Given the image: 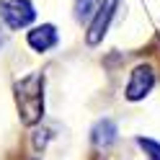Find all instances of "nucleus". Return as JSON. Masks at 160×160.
<instances>
[{
  "instance_id": "1",
  "label": "nucleus",
  "mask_w": 160,
  "mask_h": 160,
  "mask_svg": "<svg viewBox=\"0 0 160 160\" xmlns=\"http://www.w3.org/2000/svg\"><path fill=\"white\" fill-rule=\"evenodd\" d=\"M13 98L18 106L21 124L36 127L44 116V75L31 72L13 83Z\"/></svg>"
},
{
  "instance_id": "2",
  "label": "nucleus",
  "mask_w": 160,
  "mask_h": 160,
  "mask_svg": "<svg viewBox=\"0 0 160 160\" xmlns=\"http://www.w3.org/2000/svg\"><path fill=\"white\" fill-rule=\"evenodd\" d=\"M0 18L8 28H26L36 18L34 3L31 0H0Z\"/></svg>"
},
{
  "instance_id": "3",
  "label": "nucleus",
  "mask_w": 160,
  "mask_h": 160,
  "mask_svg": "<svg viewBox=\"0 0 160 160\" xmlns=\"http://www.w3.org/2000/svg\"><path fill=\"white\" fill-rule=\"evenodd\" d=\"M116 8H119V0H101L96 16L91 18V23H88V34H85V42L91 44V47H96V44L103 42L108 26H111L114 16H116Z\"/></svg>"
},
{
  "instance_id": "4",
  "label": "nucleus",
  "mask_w": 160,
  "mask_h": 160,
  "mask_svg": "<svg viewBox=\"0 0 160 160\" xmlns=\"http://www.w3.org/2000/svg\"><path fill=\"white\" fill-rule=\"evenodd\" d=\"M155 88V70L152 65H137L129 72V83L124 88L127 101H142L145 96H150V91Z\"/></svg>"
},
{
  "instance_id": "5",
  "label": "nucleus",
  "mask_w": 160,
  "mask_h": 160,
  "mask_svg": "<svg viewBox=\"0 0 160 160\" xmlns=\"http://www.w3.org/2000/svg\"><path fill=\"white\" fill-rule=\"evenodd\" d=\"M26 42L34 52H49L57 42H59V34L52 23H42V26H34L31 31L26 34Z\"/></svg>"
},
{
  "instance_id": "6",
  "label": "nucleus",
  "mask_w": 160,
  "mask_h": 160,
  "mask_svg": "<svg viewBox=\"0 0 160 160\" xmlns=\"http://www.w3.org/2000/svg\"><path fill=\"white\" fill-rule=\"evenodd\" d=\"M116 137H119V129L114 124V119H108V116L106 119H98V122L93 124V129H91V142L98 150H108L116 142Z\"/></svg>"
},
{
  "instance_id": "7",
  "label": "nucleus",
  "mask_w": 160,
  "mask_h": 160,
  "mask_svg": "<svg viewBox=\"0 0 160 160\" xmlns=\"http://www.w3.org/2000/svg\"><path fill=\"white\" fill-rule=\"evenodd\" d=\"M98 5H101V0H75V18L80 23L83 21H91L96 16Z\"/></svg>"
},
{
  "instance_id": "8",
  "label": "nucleus",
  "mask_w": 160,
  "mask_h": 160,
  "mask_svg": "<svg viewBox=\"0 0 160 160\" xmlns=\"http://www.w3.org/2000/svg\"><path fill=\"white\" fill-rule=\"evenodd\" d=\"M137 145L145 150L147 160H160V142H158V139H150V137H137Z\"/></svg>"
},
{
  "instance_id": "9",
  "label": "nucleus",
  "mask_w": 160,
  "mask_h": 160,
  "mask_svg": "<svg viewBox=\"0 0 160 160\" xmlns=\"http://www.w3.org/2000/svg\"><path fill=\"white\" fill-rule=\"evenodd\" d=\"M47 139H49V132H47V129H36V132H34V147L42 150V147L47 145Z\"/></svg>"
},
{
  "instance_id": "10",
  "label": "nucleus",
  "mask_w": 160,
  "mask_h": 160,
  "mask_svg": "<svg viewBox=\"0 0 160 160\" xmlns=\"http://www.w3.org/2000/svg\"><path fill=\"white\" fill-rule=\"evenodd\" d=\"M3 44H5V31L0 28V47H3Z\"/></svg>"
}]
</instances>
